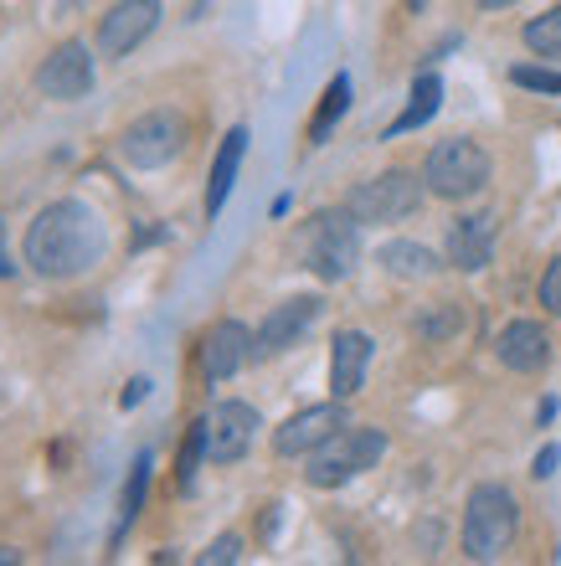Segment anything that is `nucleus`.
I'll return each instance as SVG.
<instances>
[{
	"label": "nucleus",
	"mask_w": 561,
	"mask_h": 566,
	"mask_svg": "<svg viewBox=\"0 0 561 566\" xmlns=\"http://www.w3.org/2000/svg\"><path fill=\"white\" fill-rule=\"evenodd\" d=\"M345 422H351V412H345L340 397L335 402H320V407H304V412H294V418L273 432V453H279V459H310L314 448L325 443V438H335Z\"/></svg>",
	"instance_id": "nucleus-10"
},
{
	"label": "nucleus",
	"mask_w": 561,
	"mask_h": 566,
	"mask_svg": "<svg viewBox=\"0 0 561 566\" xmlns=\"http://www.w3.org/2000/svg\"><path fill=\"white\" fill-rule=\"evenodd\" d=\"M345 108H351V77L340 73V77H330V88L320 93V108H314V119H310V145H325L330 129L345 119Z\"/></svg>",
	"instance_id": "nucleus-20"
},
{
	"label": "nucleus",
	"mask_w": 561,
	"mask_h": 566,
	"mask_svg": "<svg viewBox=\"0 0 561 566\" xmlns=\"http://www.w3.org/2000/svg\"><path fill=\"white\" fill-rule=\"evenodd\" d=\"M495 356H500L505 371L536 376L551 360V335L536 325V319H510V325L500 329V340H495Z\"/></svg>",
	"instance_id": "nucleus-16"
},
{
	"label": "nucleus",
	"mask_w": 561,
	"mask_h": 566,
	"mask_svg": "<svg viewBox=\"0 0 561 566\" xmlns=\"http://www.w3.org/2000/svg\"><path fill=\"white\" fill-rule=\"evenodd\" d=\"M526 46H531L536 57H561V6L526 21Z\"/></svg>",
	"instance_id": "nucleus-22"
},
{
	"label": "nucleus",
	"mask_w": 561,
	"mask_h": 566,
	"mask_svg": "<svg viewBox=\"0 0 561 566\" xmlns=\"http://www.w3.org/2000/svg\"><path fill=\"white\" fill-rule=\"evenodd\" d=\"M237 556H242V536H217L207 552H201V566H232Z\"/></svg>",
	"instance_id": "nucleus-27"
},
{
	"label": "nucleus",
	"mask_w": 561,
	"mask_h": 566,
	"mask_svg": "<svg viewBox=\"0 0 561 566\" xmlns=\"http://www.w3.org/2000/svg\"><path fill=\"white\" fill-rule=\"evenodd\" d=\"M423 180L413 170H382V176L361 180L351 196H345V207L361 227H386V222H402V217H413L423 207Z\"/></svg>",
	"instance_id": "nucleus-6"
},
{
	"label": "nucleus",
	"mask_w": 561,
	"mask_h": 566,
	"mask_svg": "<svg viewBox=\"0 0 561 566\" xmlns=\"http://www.w3.org/2000/svg\"><path fill=\"white\" fill-rule=\"evenodd\" d=\"M536 298H541V310H547V314H561V253L547 263V273H541V289H536Z\"/></svg>",
	"instance_id": "nucleus-26"
},
{
	"label": "nucleus",
	"mask_w": 561,
	"mask_h": 566,
	"mask_svg": "<svg viewBox=\"0 0 561 566\" xmlns=\"http://www.w3.org/2000/svg\"><path fill=\"white\" fill-rule=\"evenodd\" d=\"M413 329L423 335V340H448V335H458V329H464V310H458L454 298H444L433 314H417Z\"/></svg>",
	"instance_id": "nucleus-23"
},
{
	"label": "nucleus",
	"mask_w": 561,
	"mask_h": 566,
	"mask_svg": "<svg viewBox=\"0 0 561 566\" xmlns=\"http://www.w3.org/2000/svg\"><path fill=\"white\" fill-rule=\"evenodd\" d=\"M382 453H386V432L382 428H355V422H345L335 438H325V443L310 453L304 479H310L314 490H340V484H351L355 474L376 469Z\"/></svg>",
	"instance_id": "nucleus-5"
},
{
	"label": "nucleus",
	"mask_w": 561,
	"mask_h": 566,
	"mask_svg": "<svg viewBox=\"0 0 561 566\" xmlns=\"http://www.w3.org/2000/svg\"><path fill=\"white\" fill-rule=\"evenodd\" d=\"M242 155H248V129L237 124V129H227L222 149H217V160H211V180H207V217H217V211L227 207V196H232V180H237V165H242Z\"/></svg>",
	"instance_id": "nucleus-17"
},
{
	"label": "nucleus",
	"mask_w": 561,
	"mask_h": 566,
	"mask_svg": "<svg viewBox=\"0 0 561 566\" xmlns=\"http://www.w3.org/2000/svg\"><path fill=\"white\" fill-rule=\"evenodd\" d=\"M520 505L505 484H474L464 505V556L469 562H500L516 546Z\"/></svg>",
	"instance_id": "nucleus-3"
},
{
	"label": "nucleus",
	"mask_w": 561,
	"mask_h": 566,
	"mask_svg": "<svg viewBox=\"0 0 561 566\" xmlns=\"http://www.w3.org/2000/svg\"><path fill=\"white\" fill-rule=\"evenodd\" d=\"M201 428H207V459L211 463H242L252 438H258V407L217 402L207 418H201Z\"/></svg>",
	"instance_id": "nucleus-11"
},
{
	"label": "nucleus",
	"mask_w": 561,
	"mask_h": 566,
	"mask_svg": "<svg viewBox=\"0 0 561 566\" xmlns=\"http://www.w3.org/2000/svg\"><path fill=\"white\" fill-rule=\"evenodd\" d=\"M186 139H191L186 114H176V108H155V114H145V119H134L129 129H124L118 155H124L134 170H160V165H170L180 149H186Z\"/></svg>",
	"instance_id": "nucleus-7"
},
{
	"label": "nucleus",
	"mask_w": 561,
	"mask_h": 566,
	"mask_svg": "<svg viewBox=\"0 0 561 566\" xmlns=\"http://www.w3.org/2000/svg\"><path fill=\"white\" fill-rule=\"evenodd\" d=\"M438 104H444V77L438 73H423L413 83V98H407V108H402L397 119L386 124V139H397V135H413V129H423V124L438 114Z\"/></svg>",
	"instance_id": "nucleus-18"
},
{
	"label": "nucleus",
	"mask_w": 561,
	"mask_h": 566,
	"mask_svg": "<svg viewBox=\"0 0 561 566\" xmlns=\"http://www.w3.org/2000/svg\"><path fill=\"white\" fill-rule=\"evenodd\" d=\"M0 562H21V556H15V552H0Z\"/></svg>",
	"instance_id": "nucleus-32"
},
{
	"label": "nucleus",
	"mask_w": 561,
	"mask_h": 566,
	"mask_svg": "<svg viewBox=\"0 0 561 566\" xmlns=\"http://www.w3.org/2000/svg\"><path fill=\"white\" fill-rule=\"evenodd\" d=\"M495 232H500V217H495V211L458 217V222L448 227V269H458V273L489 269V258H495Z\"/></svg>",
	"instance_id": "nucleus-14"
},
{
	"label": "nucleus",
	"mask_w": 561,
	"mask_h": 566,
	"mask_svg": "<svg viewBox=\"0 0 561 566\" xmlns=\"http://www.w3.org/2000/svg\"><path fill=\"white\" fill-rule=\"evenodd\" d=\"M155 27H160V0H118L98 21V52L104 57H129Z\"/></svg>",
	"instance_id": "nucleus-12"
},
{
	"label": "nucleus",
	"mask_w": 561,
	"mask_h": 566,
	"mask_svg": "<svg viewBox=\"0 0 561 566\" xmlns=\"http://www.w3.org/2000/svg\"><path fill=\"white\" fill-rule=\"evenodd\" d=\"M320 319V298L314 294H299V298H283L273 310L263 314V325L252 329V360H273L283 356L289 345L304 340V329Z\"/></svg>",
	"instance_id": "nucleus-8"
},
{
	"label": "nucleus",
	"mask_w": 561,
	"mask_h": 566,
	"mask_svg": "<svg viewBox=\"0 0 561 566\" xmlns=\"http://www.w3.org/2000/svg\"><path fill=\"white\" fill-rule=\"evenodd\" d=\"M479 11H505V6H516V0H474Z\"/></svg>",
	"instance_id": "nucleus-31"
},
{
	"label": "nucleus",
	"mask_w": 561,
	"mask_h": 566,
	"mask_svg": "<svg viewBox=\"0 0 561 566\" xmlns=\"http://www.w3.org/2000/svg\"><path fill=\"white\" fill-rule=\"evenodd\" d=\"M145 391H149V381H145V376H139V381H129V387H124V397H118V407H124V412H129V407H139V402H145Z\"/></svg>",
	"instance_id": "nucleus-29"
},
{
	"label": "nucleus",
	"mask_w": 561,
	"mask_h": 566,
	"mask_svg": "<svg viewBox=\"0 0 561 566\" xmlns=\"http://www.w3.org/2000/svg\"><path fill=\"white\" fill-rule=\"evenodd\" d=\"M371 356H376V345H371L366 329H335V340H330V397L351 402L355 391L366 387Z\"/></svg>",
	"instance_id": "nucleus-13"
},
{
	"label": "nucleus",
	"mask_w": 561,
	"mask_h": 566,
	"mask_svg": "<svg viewBox=\"0 0 561 566\" xmlns=\"http://www.w3.org/2000/svg\"><path fill=\"white\" fill-rule=\"evenodd\" d=\"M557 463H561V448L551 443V448H541V453H536V469H531V474L536 479H551V474H557Z\"/></svg>",
	"instance_id": "nucleus-28"
},
{
	"label": "nucleus",
	"mask_w": 561,
	"mask_h": 566,
	"mask_svg": "<svg viewBox=\"0 0 561 566\" xmlns=\"http://www.w3.org/2000/svg\"><path fill=\"white\" fill-rule=\"evenodd\" d=\"M423 186L438 201H469L489 186V149L469 135L438 139L428 149V165H423Z\"/></svg>",
	"instance_id": "nucleus-4"
},
{
	"label": "nucleus",
	"mask_w": 561,
	"mask_h": 566,
	"mask_svg": "<svg viewBox=\"0 0 561 566\" xmlns=\"http://www.w3.org/2000/svg\"><path fill=\"white\" fill-rule=\"evenodd\" d=\"M98 258H104V222L89 201L62 196L37 211V222L27 227V263L42 279H77Z\"/></svg>",
	"instance_id": "nucleus-1"
},
{
	"label": "nucleus",
	"mask_w": 561,
	"mask_h": 566,
	"mask_svg": "<svg viewBox=\"0 0 561 566\" xmlns=\"http://www.w3.org/2000/svg\"><path fill=\"white\" fill-rule=\"evenodd\" d=\"M252 360V329L242 319H217L201 340V376L207 381H227Z\"/></svg>",
	"instance_id": "nucleus-15"
},
{
	"label": "nucleus",
	"mask_w": 561,
	"mask_h": 566,
	"mask_svg": "<svg viewBox=\"0 0 561 566\" xmlns=\"http://www.w3.org/2000/svg\"><path fill=\"white\" fill-rule=\"evenodd\" d=\"M93 88V52L89 42H62L46 52V62L37 67V93L58 98V104H77Z\"/></svg>",
	"instance_id": "nucleus-9"
},
{
	"label": "nucleus",
	"mask_w": 561,
	"mask_h": 566,
	"mask_svg": "<svg viewBox=\"0 0 561 566\" xmlns=\"http://www.w3.org/2000/svg\"><path fill=\"white\" fill-rule=\"evenodd\" d=\"M207 459V428H201V418L191 422V432H186V443H180V459H176V484L180 490H191L196 484V463Z\"/></svg>",
	"instance_id": "nucleus-24"
},
{
	"label": "nucleus",
	"mask_w": 561,
	"mask_h": 566,
	"mask_svg": "<svg viewBox=\"0 0 561 566\" xmlns=\"http://www.w3.org/2000/svg\"><path fill=\"white\" fill-rule=\"evenodd\" d=\"M299 263L325 283L351 279L355 263H361V222L351 217V207H325L314 211L310 222L299 227L294 238Z\"/></svg>",
	"instance_id": "nucleus-2"
},
{
	"label": "nucleus",
	"mask_w": 561,
	"mask_h": 566,
	"mask_svg": "<svg viewBox=\"0 0 561 566\" xmlns=\"http://www.w3.org/2000/svg\"><path fill=\"white\" fill-rule=\"evenodd\" d=\"M15 263H11V248H6V227H0V279H11Z\"/></svg>",
	"instance_id": "nucleus-30"
},
{
	"label": "nucleus",
	"mask_w": 561,
	"mask_h": 566,
	"mask_svg": "<svg viewBox=\"0 0 561 566\" xmlns=\"http://www.w3.org/2000/svg\"><path fill=\"white\" fill-rule=\"evenodd\" d=\"M73 6H83V0H62V11H73Z\"/></svg>",
	"instance_id": "nucleus-33"
},
{
	"label": "nucleus",
	"mask_w": 561,
	"mask_h": 566,
	"mask_svg": "<svg viewBox=\"0 0 561 566\" xmlns=\"http://www.w3.org/2000/svg\"><path fill=\"white\" fill-rule=\"evenodd\" d=\"M149 453H139V459L129 463V479H124V490H118V531L124 525L139 521V510H145V494H149Z\"/></svg>",
	"instance_id": "nucleus-21"
},
{
	"label": "nucleus",
	"mask_w": 561,
	"mask_h": 566,
	"mask_svg": "<svg viewBox=\"0 0 561 566\" xmlns=\"http://www.w3.org/2000/svg\"><path fill=\"white\" fill-rule=\"evenodd\" d=\"M510 83L531 93H561V73L557 67H536V62H516L510 67Z\"/></svg>",
	"instance_id": "nucleus-25"
},
{
	"label": "nucleus",
	"mask_w": 561,
	"mask_h": 566,
	"mask_svg": "<svg viewBox=\"0 0 561 566\" xmlns=\"http://www.w3.org/2000/svg\"><path fill=\"white\" fill-rule=\"evenodd\" d=\"M376 263H382L392 279H433V273L444 269L438 253L423 248V242H386L382 253H376Z\"/></svg>",
	"instance_id": "nucleus-19"
}]
</instances>
